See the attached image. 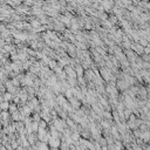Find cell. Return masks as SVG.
I'll use <instances>...</instances> for the list:
<instances>
[{
	"mask_svg": "<svg viewBox=\"0 0 150 150\" xmlns=\"http://www.w3.org/2000/svg\"><path fill=\"white\" fill-rule=\"evenodd\" d=\"M47 145H48V148H49V149L59 150V149H60V145H61V140H60L59 137H56V138H54V137H49Z\"/></svg>",
	"mask_w": 150,
	"mask_h": 150,
	"instance_id": "6da1fadb",
	"label": "cell"
},
{
	"mask_svg": "<svg viewBox=\"0 0 150 150\" xmlns=\"http://www.w3.org/2000/svg\"><path fill=\"white\" fill-rule=\"evenodd\" d=\"M64 72L66 73L67 77H72V79H76V74L74 72V68L72 66H65L64 67Z\"/></svg>",
	"mask_w": 150,
	"mask_h": 150,
	"instance_id": "7a4b0ae2",
	"label": "cell"
},
{
	"mask_svg": "<svg viewBox=\"0 0 150 150\" xmlns=\"http://www.w3.org/2000/svg\"><path fill=\"white\" fill-rule=\"evenodd\" d=\"M8 113H10V115H12V114H14V113H17L18 111V106L15 104V103H10V107H8V110H7Z\"/></svg>",
	"mask_w": 150,
	"mask_h": 150,
	"instance_id": "3957f363",
	"label": "cell"
},
{
	"mask_svg": "<svg viewBox=\"0 0 150 150\" xmlns=\"http://www.w3.org/2000/svg\"><path fill=\"white\" fill-rule=\"evenodd\" d=\"M12 97H13V95H12V94H10V93H7V92L3 94L4 102H8V103H10V101H12Z\"/></svg>",
	"mask_w": 150,
	"mask_h": 150,
	"instance_id": "277c9868",
	"label": "cell"
},
{
	"mask_svg": "<svg viewBox=\"0 0 150 150\" xmlns=\"http://www.w3.org/2000/svg\"><path fill=\"white\" fill-rule=\"evenodd\" d=\"M8 107H10L8 102H1V103H0V110H1V111H7Z\"/></svg>",
	"mask_w": 150,
	"mask_h": 150,
	"instance_id": "5b68a950",
	"label": "cell"
},
{
	"mask_svg": "<svg viewBox=\"0 0 150 150\" xmlns=\"http://www.w3.org/2000/svg\"><path fill=\"white\" fill-rule=\"evenodd\" d=\"M131 115V110L130 109H127V108H124V110H123V116H124V120H126V122H127V120L129 118V116Z\"/></svg>",
	"mask_w": 150,
	"mask_h": 150,
	"instance_id": "8992f818",
	"label": "cell"
},
{
	"mask_svg": "<svg viewBox=\"0 0 150 150\" xmlns=\"http://www.w3.org/2000/svg\"><path fill=\"white\" fill-rule=\"evenodd\" d=\"M137 44H138V45H141L142 47H147V46H149V41H148L147 39H140V40L137 41Z\"/></svg>",
	"mask_w": 150,
	"mask_h": 150,
	"instance_id": "52a82bcc",
	"label": "cell"
},
{
	"mask_svg": "<svg viewBox=\"0 0 150 150\" xmlns=\"http://www.w3.org/2000/svg\"><path fill=\"white\" fill-rule=\"evenodd\" d=\"M123 150H131V149H130V148H124Z\"/></svg>",
	"mask_w": 150,
	"mask_h": 150,
	"instance_id": "ba28073f",
	"label": "cell"
}]
</instances>
